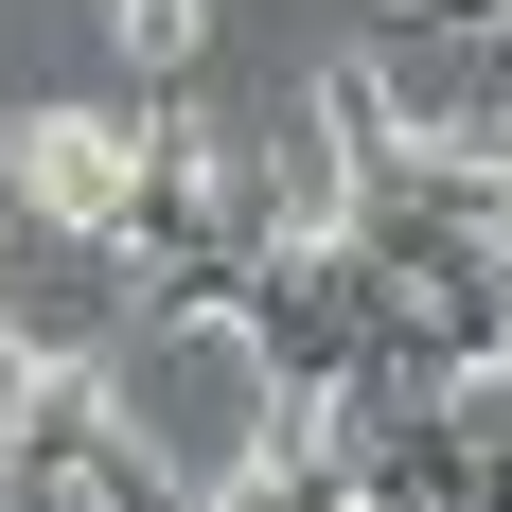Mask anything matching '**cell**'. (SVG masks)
<instances>
[{
    "instance_id": "7a4b0ae2",
    "label": "cell",
    "mask_w": 512,
    "mask_h": 512,
    "mask_svg": "<svg viewBox=\"0 0 512 512\" xmlns=\"http://www.w3.org/2000/svg\"><path fill=\"white\" fill-rule=\"evenodd\" d=\"M371 124H389L424 177H512V0H495V18L389 36V53H371Z\"/></svg>"
},
{
    "instance_id": "6da1fadb",
    "label": "cell",
    "mask_w": 512,
    "mask_h": 512,
    "mask_svg": "<svg viewBox=\"0 0 512 512\" xmlns=\"http://www.w3.org/2000/svg\"><path fill=\"white\" fill-rule=\"evenodd\" d=\"M283 424H301V389L248 301H142L89 354V442L142 512H248L283 477Z\"/></svg>"
},
{
    "instance_id": "3957f363",
    "label": "cell",
    "mask_w": 512,
    "mask_h": 512,
    "mask_svg": "<svg viewBox=\"0 0 512 512\" xmlns=\"http://www.w3.org/2000/svg\"><path fill=\"white\" fill-rule=\"evenodd\" d=\"M0 159H18V230H89V248H124V230L159 212V142L106 124V106H36Z\"/></svg>"
}]
</instances>
